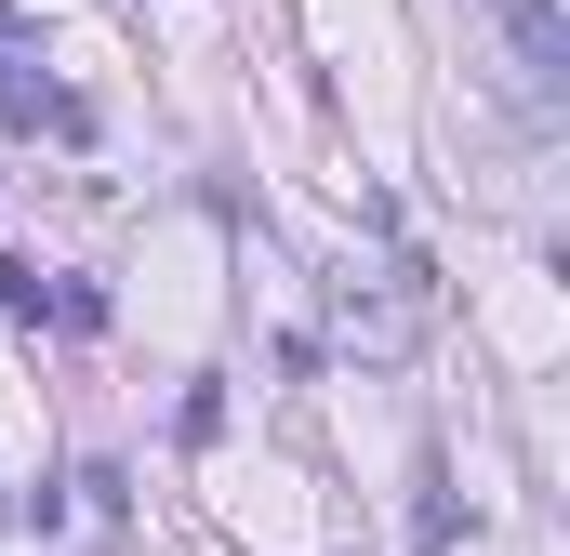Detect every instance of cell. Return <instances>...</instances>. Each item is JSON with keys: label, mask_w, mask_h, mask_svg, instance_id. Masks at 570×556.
Instances as JSON below:
<instances>
[{"label": "cell", "mask_w": 570, "mask_h": 556, "mask_svg": "<svg viewBox=\"0 0 570 556\" xmlns=\"http://www.w3.org/2000/svg\"><path fill=\"white\" fill-rule=\"evenodd\" d=\"M0 318H27V331H40V318H53V278L27 266V252H0Z\"/></svg>", "instance_id": "3957f363"}, {"label": "cell", "mask_w": 570, "mask_h": 556, "mask_svg": "<svg viewBox=\"0 0 570 556\" xmlns=\"http://www.w3.org/2000/svg\"><path fill=\"white\" fill-rule=\"evenodd\" d=\"M0 107H13V120H27V133H94V107H80V93H53V80H40V67H13V93H0Z\"/></svg>", "instance_id": "7a4b0ae2"}, {"label": "cell", "mask_w": 570, "mask_h": 556, "mask_svg": "<svg viewBox=\"0 0 570 556\" xmlns=\"http://www.w3.org/2000/svg\"><path fill=\"white\" fill-rule=\"evenodd\" d=\"M491 27H504L518 93H531V107H558V80H570V27H558V0H491Z\"/></svg>", "instance_id": "6da1fadb"}]
</instances>
